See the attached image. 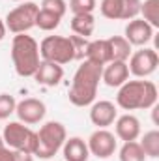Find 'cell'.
I'll return each mask as SVG.
<instances>
[{
  "label": "cell",
  "mask_w": 159,
  "mask_h": 161,
  "mask_svg": "<svg viewBox=\"0 0 159 161\" xmlns=\"http://www.w3.org/2000/svg\"><path fill=\"white\" fill-rule=\"evenodd\" d=\"M109 43V49H111V62L112 60H118V62H127L129 56H131V43L125 40L123 36H112L107 40Z\"/></svg>",
  "instance_id": "obj_18"
},
{
  "label": "cell",
  "mask_w": 159,
  "mask_h": 161,
  "mask_svg": "<svg viewBox=\"0 0 159 161\" xmlns=\"http://www.w3.org/2000/svg\"><path fill=\"white\" fill-rule=\"evenodd\" d=\"M11 62L21 77H34L41 62L40 43L28 34H15L11 41Z\"/></svg>",
  "instance_id": "obj_3"
},
{
  "label": "cell",
  "mask_w": 159,
  "mask_h": 161,
  "mask_svg": "<svg viewBox=\"0 0 159 161\" xmlns=\"http://www.w3.org/2000/svg\"><path fill=\"white\" fill-rule=\"evenodd\" d=\"M142 0H122V21L137 19L140 13Z\"/></svg>",
  "instance_id": "obj_25"
},
{
  "label": "cell",
  "mask_w": 159,
  "mask_h": 161,
  "mask_svg": "<svg viewBox=\"0 0 159 161\" xmlns=\"http://www.w3.org/2000/svg\"><path fill=\"white\" fill-rule=\"evenodd\" d=\"M71 30L75 36L86 38L94 34L96 30V17L92 13H82V15H73L71 17Z\"/></svg>",
  "instance_id": "obj_19"
},
{
  "label": "cell",
  "mask_w": 159,
  "mask_h": 161,
  "mask_svg": "<svg viewBox=\"0 0 159 161\" xmlns=\"http://www.w3.org/2000/svg\"><path fill=\"white\" fill-rule=\"evenodd\" d=\"M159 66V56L156 49H139L135 53H131L129 56V73H133L137 79H146L152 73H156Z\"/></svg>",
  "instance_id": "obj_8"
},
{
  "label": "cell",
  "mask_w": 159,
  "mask_h": 161,
  "mask_svg": "<svg viewBox=\"0 0 159 161\" xmlns=\"http://www.w3.org/2000/svg\"><path fill=\"white\" fill-rule=\"evenodd\" d=\"M69 40L73 43V51H75V60L84 58V53H86V47H88V40L86 38H80V36H69Z\"/></svg>",
  "instance_id": "obj_29"
},
{
  "label": "cell",
  "mask_w": 159,
  "mask_h": 161,
  "mask_svg": "<svg viewBox=\"0 0 159 161\" xmlns=\"http://www.w3.org/2000/svg\"><path fill=\"white\" fill-rule=\"evenodd\" d=\"M114 131H116V137L123 142H129V141H137L140 137V120L127 113V114H122L116 116L114 120Z\"/></svg>",
  "instance_id": "obj_13"
},
{
  "label": "cell",
  "mask_w": 159,
  "mask_h": 161,
  "mask_svg": "<svg viewBox=\"0 0 159 161\" xmlns=\"http://www.w3.org/2000/svg\"><path fill=\"white\" fill-rule=\"evenodd\" d=\"M60 21H62V17H58V15L47 11V9H41V8H40V11H38V15H36V26L40 30H43V32L56 30L60 26Z\"/></svg>",
  "instance_id": "obj_23"
},
{
  "label": "cell",
  "mask_w": 159,
  "mask_h": 161,
  "mask_svg": "<svg viewBox=\"0 0 159 161\" xmlns=\"http://www.w3.org/2000/svg\"><path fill=\"white\" fill-rule=\"evenodd\" d=\"M13 2H26V0H13Z\"/></svg>",
  "instance_id": "obj_34"
},
{
  "label": "cell",
  "mask_w": 159,
  "mask_h": 161,
  "mask_svg": "<svg viewBox=\"0 0 159 161\" xmlns=\"http://www.w3.org/2000/svg\"><path fill=\"white\" fill-rule=\"evenodd\" d=\"M62 154H64V161H88V158H90L88 144L80 137L66 139V142L62 146Z\"/></svg>",
  "instance_id": "obj_16"
},
{
  "label": "cell",
  "mask_w": 159,
  "mask_h": 161,
  "mask_svg": "<svg viewBox=\"0 0 159 161\" xmlns=\"http://www.w3.org/2000/svg\"><path fill=\"white\" fill-rule=\"evenodd\" d=\"M97 2L96 0H69V9L73 15H82V13H94Z\"/></svg>",
  "instance_id": "obj_27"
},
{
  "label": "cell",
  "mask_w": 159,
  "mask_h": 161,
  "mask_svg": "<svg viewBox=\"0 0 159 161\" xmlns=\"http://www.w3.org/2000/svg\"><path fill=\"white\" fill-rule=\"evenodd\" d=\"M40 11V6L36 2H23L19 4L17 8H13L11 11H8L4 23H6V28L15 36V34H26L30 28L36 26V15Z\"/></svg>",
  "instance_id": "obj_7"
},
{
  "label": "cell",
  "mask_w": 159,
  "mask_h": 161,
  "mask_svg": "<svg viewBox=\"0 0 159 161\" xmlns=\"http://www.w3.org/2000/svg\"><path fill=\"white\" fill-rule=\"evenodd\" d=\"M140 15L152 28H159V0H144L140 4Z\"/></svg>",
  "instance_id": "obj_22"
},
{
  "label": "cell",
  "mask_w": 159,
  "mask_h": 161,
  "mask_svg": "<svg viewBox=\"0 0 159 161\" xmlns=\"http://www.w3.org/2000/svg\"><path fill=\"white\" fill-rule=\"evenodd\" d=\"M41 60L54 62V64H69L75 60V51L69 36H47L40 43Z\"/></svg>",
  "instance_id": "obj_6"
},
{
  "label": "cell",
  "mask_w": 159,
  "mask_h": 161,
  "mask_svg": "<svg viewBox=\"0 0 159 161\" xmlns=\"http://www.w3.org/2000/svg\"><path fill=\"white\" fill-rule=\"evenodd\" d=\"M68 139V131H66V125L60 124V122H45L40 127V131H36V150H34V156L40 158V159H51L54 158L64 142Z\"/></svg>",
  "instance_id": "obj_4"
},
{
  "label": "cell",
  "mask_w": 159,
  "mask_h": 161,
  "mask_svg": "<svg viewBox=\"0 0 159 161\" xmlns=\"http://www.w3.org/2000/svg\"><path fill=\"white\" fill-rule=\"evenodd\" d=\"M6 32H8V28H6V23H4V19H0V41L6 38Z\"/></svg>",
  "instance_id": "obj_32"
},
{
  "label": "cell",
  "mask_w": 159,
  "mask_h": 161,
  "mask_svg": "<svg viewBox=\"0 0 159 161\" xmlns=\"http://www.w3.org/2000/svg\"><path fill=\"white\" fill-rule=\"evenodd\" d=\"M101 71H103V66H97L88 60H84L77 68L71 80V88H69V101L75 107H88L96 101Z\"/></svg>",
  "instance_id": "obj_1"
},
{
  "label": "cell",
  "mask_w": 159,
  "mask_h": 161,
  "mask_svg": "<svg viewBox=\"0 0 159 161\" xmlns=\"http://www.w3.org/2000/svg\"><path fill=\"white\" fill-rule=\"evenodd\" d=\"M144 156L146 158H159V131L157 129H152V131H146L142 135V141L139 142Z\"/></svg>",
  "instance_id": "obj_20"
},
{
  "label": "cell",
  "mask_w": 159,
  "mask_h": 161,
  "mask_svg": "<svg viewBox=\"0 0 159 161\" xmlns=\"http://www.w3.org/2000/svg\"><path fill=\"white\" fill-rule=\"evenodd\" d=\"M15 114H17L19 122H23L26 125H34V124H40L45 118L47 107H45V103L41 99H38V97H25L23 101L17 103Z\"/></svg>",
  "instance_id": "obj_10"
},
{
  "label": "cell",
  "mask_w": 159,
  "mask_h": 161,
  "mask_svg": "<svg viewBox=\"0 0 159 161\" xmlns=\"http://www.w3.org/2000/svg\"><path fill=\"white\" fill-rule=\"evenodd\" d=\"M101 80L111 86V88H120L125 80H129V68H127V62H118V60H112L109 64L103 66V71H101Z\"/></svg>",
  "instance_id": "obj_15"
},
{
  "label": "cell",
  "mask_w": 159,
  "mask_h": 161,
  "mask_svg": "<svg viewBox=\"0 0 159 161\" xmlns=\"http://www.w3.org/2000/svg\"><path fill=\"white\" fill-rule=\"evenodd\" d=\"M88 150H90V156H96L97 159H109L114 156L116 148H118V142H116V135L111 133L107 127L105 129H96L88 141Z\"/></svg>",
  "instance_id": "obj_9"
},
{
  "label": "cell",
  "mask_w": 159,
  "mask_h": 161,
  "mask_svg": "<svg viewBox=\"0 0 159 161\" xmlns=\"http://www.w3.org/2000/svg\"><path fill=\"white\" fill-rule=\"evenodd\" d=\"M0 146H4V139H2V135H0Z\"/></svg>",
  "instance_id": "obj_33"
},
{
  "label": "cell",
  "mask_w": 159,
  "mask_h": 161,
  "mask_svg": "<svg viewBox=\"0 0 159 161\" xmlns=\"http://www.w3.org/2000/svg\"><path fill=\"white\" fill-rule=\"evenodd\" d=\"M154 30L144 19H131L125 26V40L129 41L131 45H137V47H144L148 41H152L154 38Z\"/></svg>",
  "instance_id": "obj_12"
},
{
  "label": "cell",
  "mask_w": 159,
  "mask_h": 161,
  "mask_svg": "<svg viewBox=\"0 0 159 161\" xmlns=\"http://www.w3.org/2000/svg\"><path fill=\"white\" fill-rule=\"evenodd\" d=\"M84 58H86L88 62L97 64V66H105V64H109V62H111V49H109L107 40L88 41V47H86Z\"/></svg>",
  "instance_id": "obj_17"
},
{
  "label": "cell",
  "mask_w": 159,
  "mask_h": 161,
  "mask_svg": "<svg viewBox=\"0 0 159 161\" xmlns=\"http://www.w3.org/2000/svg\"><path fill=\"white\" fill-rule=\"evenodd\" d=\"M41 9H47L58 17H64L68 11V2L66 0H41Z\"/></svg>",
  "instance_id": "obj_28"
},
{
  "label": "cell",
  "mask_w": 159,
  "mask_h": 161,
  "mask_svg": "<svg viewBox=\"0 0 159 161\" xmlns=\"http://www.w3.org/2000/svg\"><path fill=\"white\" fill-rule=\"evenodd\" d=\"M15 107H17V101L11 94H0V120L9 118L15 113Z\"/></svg>",
  "instance_id": "obj_26"
},
{
  "label": "cell",
  "mask_w": 159,
  "mask_h": 161,
  "mask_svg": "<svg viewBox=\"0 0 159 161\" xmlns=\"http://www.w3.org/2000/svg\"><path fill=\"white\" fill-rule=\"evenodd\" d=\"M4 144L15 152H26L34 156L36 150V131L23 122H9L2 131Z\"/></svg>",
  "instance_id": "obj_5"
},
{
  "label": "cell",
  "mask_w": 159,
  "mask_h": 161,
  "mask_svg": "<svg viewBox=\"0 0 159 161\" xmlns=\"http://www.w3.org/2000/svg\"><path fill=\"white\" fill-rule=\"evenodd\" d=\"M13 161H34V156L26 154V152H15L13 150Z\"/></svg>",
  "instance_id": "obj_31"
},
{
  "label": "cell",
  "mask_w": 159,
  "mask_h": 161,
  "mask_svg": "<svg viewBox=\"0 0 159 161\" xmlns=\"http://www.w3.org/2000/svg\"><path fill=\"white\" fill-rule=\"evenodd\" d=\"M154 105H157V86L152 80H125L118 88L116 107L123 109V111L152 109Z\"/></svg>",
  "instance_id": "obj_2"
},
{
  "label": "cell",
  "mask_w": 159,
  "mask_h": 161,
  "mask_svg": "<svg viewBox=\"0 0 159 161\" xmlns=\"http://www.w3.org/2000/svg\"><path fill=\"white\" fill-rule=\"evenodd\" d=\"M120 161H144L146 156L139 144V141H129V142H123L122 148L118 152Z\"/></svg>",
  "instance_id": "obj_21"
},
{
  "label": "cell",
  "mask_w": 159,
  "mask_h": 161,
  "mask_svg": "<svg viewBox=\"0 0 159 161\" xmlns=\"http://www.w3.org/2000/svg\"><path fill=\"white\" fill-rule=\"evenodd\" d=\"M0 161H13V150H9L6 144L0 146Z\"/></svg>",
  "instance_id": "obj_30"
},
{
  "label": "cell",
  "mask_w": 159,
  "mask_h": 161,
  "mask_svg": "<svg viewBox=\"0 0 159 161\" xmlns=\"http://www.w3.org/2000/svg\"><path fill=\"white\" fill-rule=\"evenodd\" d=\"M62 79H64V68L60 64L47 62V60H41L36 73H34V80L41 86H49V88L60 84Z\"/></svg>",
  "instance_id": "obj_14"
},
{
  "label": "cell",
  "mask_w": 159,
  "mask_h": 161,
  "mask_svg": "<svg viewBox=\"0 0 159 161\" xmlns=\"http://www.w3.org/2000/svg\"><path fill=\"white\" fill-rule=\"evenodd\" d=\"M99 11L105 19L118 21L122 19V0H101Z\"/></svg>",
  "instance_id": "obj_24"
},
{
  "label": "cell",
  "mask_w": 159,
  "mask_h": 161,
  "mask_svg": "<svg viewBox=\"0 0 159 161\" xmlns=\"http://www.w3.org/2000/svg\"><path fill=\"white\" fill-rule=\"evenodd\" d=\"M116 116H118V107L112 101L101 99V101H94L90 107V122L97 129H105V127L112 125Z\"/></svg>",
  "instance_id": "obj_11"
}]
</instances>
